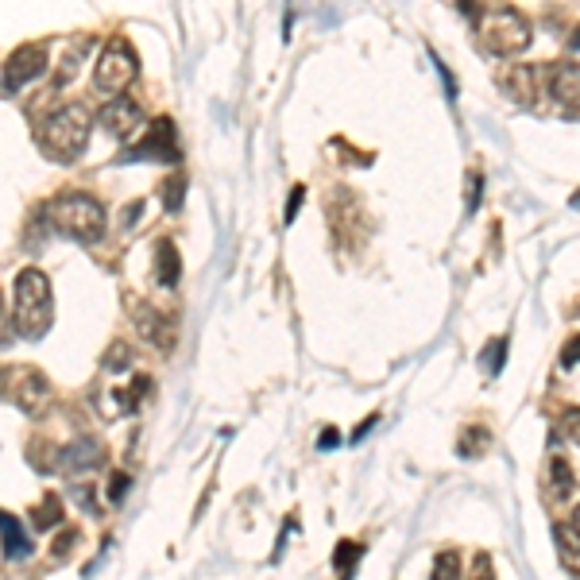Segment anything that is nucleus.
Listing matches in <instances>:
<instances>
[{
    "mask_svg": "<svg viewBox=\"0 0 580 580\" xmlns=\"http://www.w3.org/2000/svg\"><path fill=\"white\" fill-rule=\"evenodd\" d=\"M89 128H93V113H89V105L82 101H70V105H62L58 113H51L43 124H39V147H43V155L47 159H55V163H74L89 144Z\"/></svg>",
    "mask_w": 580,
    "mask_h": 580,
    "instance_id": "nucleus-1",
    "label": "nucleus"
},
{
    "mask_svg": "<svg viewBox=\"0 0 580 580\" xmlns=\"http://www.w3.org/2000/svg\"><path fill=\"white\" fill-rule=\"evenodd\" d=\"M16 333L24 341H39L47 337L51 321H55V294H51V279L39 267H24L16 275Z\"/></svg>",
    "mask_w": 580,
    "mask_h": 580,
    "instance_id": "nucleus-2",
    "label": "nucleus"
},
{
    "mask_svg": "<svg viewBox=\"0 0 580 580\" xmlns=\"http://www.w3.org/2000/svg\"><path fill=\"white\" fill-rule=\"evenodd\" d=\"M468 16H476V31H480V43L499 58L522 55L530 47V20L522 16L519 8L511 4H499V8H464Z\"/></svg>",
    "mask_w": 580,
    "mask_h": 580,
    "instance_id": "nucleus-3",
    "label": "nucleus"
},
{
    "mask_svg": "<svg viewBox=\"0 0 580 580\" xmlns=\"http://www.w3.org/2000/svg\"><path fill=\"white\" fill-rule=\"evenodd\" d=\"M51 225L62 236L78 240V244H97L105 236V205L97 202L93 194H58L51 209H47Z\"/></svg>",
    "mask_w": 580,
    "mask_h": 580,
    "instance_id": "nucleus-4",
    "label": "nucleus"
},
{
    "mask_svg": "<svg viewBox=\"0 0 580 580\" xmlns=\"http://www.w3.org/2000/svg\"><path fill=\"white\" fill-rule=\"evenodd\" d=\"M136 74H140V58L132 51V43L113 35L105 43L101 58H97V66H93V86H97V93H124V89L136 82Z\"/></svg>",
    "mask_w": 580,
    "mask_h": 580,
    "instance_id": "nucleus-5",
    "label": "nucleus"
},
{
    "mask_svg": "<svg viewBox=\"0 0 580 580\" xmlns=\"http://www.w3.org/2000/svg\"><path fill=\"white\" fill-rule=\"evenodd\" d=\"M4 376H8V383H0V395H8L24 414H47L55 391H51V383H47L43 372H35V368H12Z\"/></svg>",
    "mask_w": 580,
    "mask_h": 580,
    "instance_id": "nucleus-6",
    "label": "nucleus"
},
{
    "mask_svg": "<svg viewBox=\"0 0 580 580\" xmlns=\"http://www.w3.org/2000/svg\"><path fill=\"white\" fill-rule=\"evenodd\" d=\"M47 74V47L43 43H24V47H16L8 62H4V70H0V78H4V89H24L31 86L35 78H43Z\"/></svg>",
    "mask_w": 580,
    "mask_h": 580,
    "instance_id": "nucleus-7",
    "label": "nucleus"
},
{
    "mask_svg": "<svg viewBox=\"0 0 580 580\" xmlns=\"http://www.w3.org/2000/svg\"><path fill=\"white\" fill-rule=\"evenodd\" d=\"M128 163H140V159H159V163H178V140H174V124L163 116L147 128V136L136 147L124 151Z\"/></svg>",
    "mask_w": 580,
    "mask_h": 580,
    "instance_id": "nucleus-8",
    "label": "nucleus"
},
{
    "mask_svg": "<svg viewBox=\"0 0 580 580\" xmlns=\"http://www.w3.org/2000/svg\"><path fill=\"white\" fill-rule=\"evenodd\" d=\"M97 124H101L109 136L132 140V136L144 128V109H140L132 97H113L109 105H101V113H97Z\"/></svg>",
    "mask_w": 580,
    "mask_h": 580,
    "instance_id": "nucleus-9",
    "label": "nucleus"
},
{
    "mask_svg": "<svg viewBox=\"0 0 580 580\" xmlns=\"http://www.w3.org/2000/svg\"><path fill=\"white\" fill-rule=\"evenodd\" d=\"M101 461H105V445H101L97 437H74V441L62 445V453H58V472L82 476V472H93Z\"/></svg>",
    "mask_w": 580,
    "mask_h": 580,
    "instance_id": "nucleus-10",
    "label": "nucleus"
},
{
    "mask_svg": "<svg viewBox=\"0 0 580 580\" xmlns=\"http://www.w3.org/2000/svg\"><path fill=\"white\" fill-rule=\"evenodd\" d=\"M132 321H136V329H140V337H144L151 348H163V352H171L174 348V325L167 314H159V310H151L147 302L140 298H132Z\"/></svg>",
    "mask_w": 580,
    "mask_h": 580,
    "instance_id": "nucleus-11",
    "label": "nucleus"
},
{
    "mask_svg": "<svg viewBox=\"0 0 580 580\" xmlns=\"http://www.w3.org/2000/svg\"><path fill=\"white\" fill-rule=\"evenodd\" d=\"M550 93H553V101H561L565 109H577L580 105V66L577 62H561V66H553Z\"/></svg>",
    "mask_w": 580,
    "mask_h": 580,
    "instance_id": "nucleus-12",
    "label": "nucleus"
},
{
    "mask_svg": "<svg viewBox=\"0 0 580 580\" xmlns=\"http://www.w3.org/2000/svg\"><path fill=\"white\" fill-rule=\"evenodd\" d=\"M0 546H4V561H24V557H31V534L8 511H0Z\"/></svg>",
    "mask_w": 580,
    "mask_h": 580,
    "instance_id": "nucleus-13",
    "label": "nucleus"
},
{
    "mask_svg": "<svg viewBox=\"0 0 580 580\" xmlns=\"http://www.w3.org/2000/svg\"><path fill=\"white\" fill-rule=\"evenodd\" d=\"M553 542H557V553H561V561H565V569L580 577V530L573 522H557L553 526Z\"/></svg>",
    "mask_w": 580,
    "mask_h": 580,
    "instance_id": "nucleus-14",
    "label": "nucleus"
},
{
    "mask_svg": "<svg viewBox=\"0 0 580 580\" xmlns=\"http://www.w3.org/2000/svg\"><path fill=\"white\" fill-rule=\"evenodd\" d=\"M178 271H182V260H178L174 244L171 240H159L155 244V275H159V283L163 287H174L178 283Z\"/></svg>",
    "mask_w": 580,
    "mask_h": 580,
    "instance_id": "nucleus-15",
    "label": "nucleus"
},
{
    "mask_svg": "<svg viewBox=\"0 0 580 580\" xmlns=\"http://www.w3.org/2000/svg\"><path fill=\"white\" fill-rule=\"evenodd\" d=\"M550 492L557 503H565L569 495H573V488H577V480H573V468H569V461L557 453V457H550Z\"/></svg>",
    "mask_w": 580,
    "mask_h": 580,
    "instance_id": "nucleus-16",
    "label": "nucleus"
},
{
    "mask_svg": "<svg viewBox=\"0 0 580 580\" xmlns=\"http://www.w3.org/2000/svg\"><path fill=\"white\" fill-rule=\"evenodd\" d=\"M492 449V434L484 430V426H468L461 434V445H457V453L468 457V461H476V457H484Z\"/></svg>",
    "mask_w": 580,
    "mask_h": 580,
    "instance_id": "nucleus-17",
    "label": "nucleus"
},
{
    "mask_svg": "<svg viewBox=\"0 0 580 580\" xmlns=\"http://www.w3.org/2000/svg\"><path fill=\"white\" fill-rule=\"evenodd\" d=\"M58 522H62V499H58V495H47V499L31 511V526H35V530H51Z\"/></svg>",
    "mask_w": 580,
    "mask_h": 580,
    "instance_id": "nucleus-18",
    "label": "nucleus"
},
{
    "mask_svg": "<svg viewBox=\"0 0 580 580\" xmlns=\"http://www.w3.org/2000/svg\"><path fill=\"white\" fill-rule=\"evenodd\" d=\"M430 580H461V557L453 550L437 553L434 569H430Z\"/></svg>",
    "mask_w": 580,
    "mask_h": 580,
    "instance_id": "nucleus-19",
    "label": "nucleus"
},
{
    "mask_svg": "<svg viewBox=\"0 0 580 580\" xmlns=\"http://www.w3.org/2000/svg\"><path fill=\"white\" fill-rule=\"evenodd\" d=\"M182 198H186V174H171L163 182V205H167V213H178L182 209Z\"/></svg>",
    "mask_w": 580,
    "mask_h": 580,
    "instance_id": "nucleus-20",
    "label": "nucleus"
},
{
    "mask_svg": "<svg viewBox=\"0 0 580 580\" xmlns=\"http://www.w3.org/2000/svg\"><path fill=\"white\" fill-rule=\"evenodd\" d=\"M360 553H364L360 542H341V546H337V553H333V565H337V573H341V577H348V573L356 569V557H360Z\"/></svg>",
    "mask_w": 580,
    "mask_h": 580,
    "instance_id": "nucleus-21",
    "label": "nucleus"
},
{
    "mask_svg": "<svg viewBox=\"0 0 580 580\" xmlns=\"http://www.w3.org/2000/svg\"><path fill=\"white\" fill-rule=\"evenodd\" d=\"M132 364V348L124 345V341H113L109 352H105V372H124Z\"/></svg>",
    "mask_w": 580,
    "mask_h": 580,
    "instance_id": "nucleus-22",
    "label": "nucleus"
},
{
    "mask_svg": "<svg viewBox=\"0 0 580 580\" xmlns=\"http://www.w3.org/2000/svg\"><path fill=\"white\" fill-rule=\"evenodd\" d=\"M503 360H507V341L499 337V341L488 345V352H484V360H480V364H484V372H488V376H499V372H503Z\"/></svg>",
    "mask_w": 580,
    "mask_h": 580,
    "instance_id": "nucleus-23",
    "label": "nucleus"
},
{
    "mask_svg": "<svg viewBox=\"0 0 580 580\" xmlns=\"http://www.w3.org/2000/svg\"><path fill=\"white\" fill-rule=\"evenodd\" d=\"M561 434L580 449V406H569V410L561 414Z\"/></svg>",
    "mask_w": 580,
    "mask_h": 580,
    "instance_id": "nucleus-24",
    "label": "nucleus"
},
{
    "mask_svg": "<svg viewBox=\"0 0 580 580\" xmlns=\"http://www.w3.org/2000/svg\"><path fill=\"white\" fill-rule=\"evenodd\" d=\"M147 391H151V379H147V376H136V383H132V387H128V391L120 395V406H124V410H136L140 395H147Z\"/></svg>",
    "mask_w": 580,
    "mask_h": 580,
    "instance_id": "nucleus-25",
    "label": "nucleus"
},
{
    "mask_svg": "<svg viewBox=\"0 0 580 580\" xmlns=\"http://www.w3.org/2000/svg\"><path fill=\"white\" fill-rule=\"evenodd\" d=\"M468 580H495L492 557H488V553H476V561H472V573H468Z\"/></svg>",
    "mask_w": 580,
    "mask_h": 580,
    "instance_id": "nucleus-26",
    "label": "nucleus"
},
{
    "mask_svg": "<svg viewBox=\"0 0 580 580\" xmlns=\"http://www.w3.org/2000/svg\"><path fill=\"white\" fill-rule=\"evenodd\" d=\"M128 472H113V480H109V503H124V495H128Z\"/></svg>",
    "mask_w": 580,
    "mask_h": 580,
    "instance_id": "nucleus-27",
    "label": "nucleus"
},
{
    "mask_svg": "<svg viewBox=\"0 0 580 580\" xmlns=\"http://www.w3.org/2000/svg\"><path fill=\"white\" fill-rule=\"evenodd\" d=\"M577 364H580V333L561 348V368H577Z\"/></svg>",
    "mask_w": 580,
    "mask_h": 580,
    "instance_id": "nucleus-28",
    "label": "nucleus"
},
{
    "mask_svg": "<svg viewBox=\"0 0 580 580\" xmlns=\"http://www.w3.org/2000/svg\"><path fill=\"white\" fill-rule=\"evenodd\" d=\"M74 542H78V530H66V534H58V538H55V557H66V553L74 550Z\"/></svg>",
    "mask_w": 580,
    "mask_h": 580,
    "instance_id": "nucleus-29",
    "label": "nucleus"
},
{
    "mask_svg": "<svg viewBox=\"0 0 580 580\" xmlns=\"http://www.w3.org/2000/svg\"><path fill=\"white\" fill-rule=\"evenodd\" d=\"M480 182H484V178L472 171V178H468V186H472V190H468V213H472V209H476V202H480Z\"/></svg>",
    "mask_w": 580,
    "mask_h": 580,
    "instance_id": "nucleus-30",
    "label": "nucleus"
},
{
    "mask_svg": "<svg viewBox=\"0 0 580 580\" xmlns=\"http://www.w3.org/2000/svg\"><path fill=\"white\" fill-rule=\"evenodd\" d=\"M302 194H306V190H302V186H294V194H290V202H287V225H290V221H294V217H298V205H302Z\"/></svg>",
    "mask_w": 580,
    "mask_h": 580,
    "instance_id": "nucleus-31",
    "label": "nucleus"
},
{
    "mask_svg": "<svg viewBox=\"0 0 580 580\" xmlns=\"http://www.w3.org/2000/svg\"><path fill=\"white\" fill-rule=\"evenodd\" d=\"M140 209H144L140 202L128 205V213H120V225H124V229H132V225H136V217H140Z\"/></svg>",
    "mask_w": 580,
    "mask_h": 580,
    "instance_id": "nucleus-32",
    "label": "nucleus"
},
{
    "mask_svg": "<svg viewBox=\"0 0 580 580\" xmlns=\"http://www.w3.org/2000/svg\"><path fill=\"white\" fill-rule=\"evenodd\" d=\"M337 441H341V434H337V430H325V434H321V449H333Z\"/></svg>",
    "mask_w": 580,
    "mask_h": 580,
    "instance_id": "nucleus-33",
    "label": "nucleus"
},
{
    "mask_svg": "<svg viewBox=\"0 0 580 580\" xmlns=\"http://www.w3.org/2000/svg\"><path fill=\"white\" fill-rule=\"evenodd\" d=\"M573 209H580V194H573Z\"/></svg>",
    "mask_w": 580,
    "mask_h": 580,
    "instance_id": "nucleus-34",
    "label": "nucleus"
},
{
    "mask_svg": "<svg viewBox=\"0 0 580 580\" xmlns=\"http://www.w3.org/2000/svg\"><path fill=\"white\" fill-rule=\"evenodd\" d=\"M573 526H577V530H580V511H577V522H573Z\"/></svg>",
    "mask_w": 580,
    "mask_h": 580,
    "instance_id": "nucleus-35",
    "label": "nucleus"
},
{
    "mask_svg": "<svg viewBox=\"0 0 580 580\" xmlns=\"http://www.w3.org/2000/svg\"><path fill=\"white\" fill-rule=\"evenodd\" d=\"M0 314H4V298H0Z\"/></svg>",
    "mask_w": 580,
    "mask_h": 580,
    "instance_id": "nucleus-36",
    "label": "nucleus"
}]
</instances>
